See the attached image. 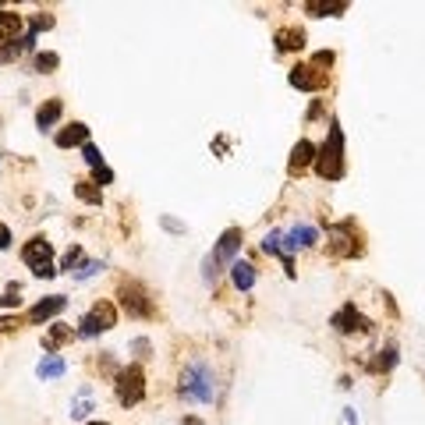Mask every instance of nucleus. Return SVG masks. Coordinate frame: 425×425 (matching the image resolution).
I'll use <instances>...</instances> for the list:
<instances>
[{
	"label": "nucleus",
	"mask_w": 425,
	"mask_h": 425,
	"mask_svg": "<svg viewBox=\"0 0 425 425\" xmlns=\"http://www.w3.org/2000/svg\"><path fill=\"white\" fill-rule=\"evenodd\" d=\"M181 397L188 404H212L217 400V372H212L209 361H191L184 372H181Z\"/></svg>",
	"instance_id": "f257e3e1"
},
{
	"label": "nucleus",
	"mask_w": 425,
	"mask_h": 425,
	"mask_svg": "<svg viewBox=\"0 0 425 425\" xmlns=\"http://www.w3.org/2000/svg\"><path fill=\"white\" fill-rule=\"evenodd\" d=\"M241 241H245V231H241V227L224 231V238L217 241V249L202 259V280H205V284H217L220 273H224V266H234V256L241 252Z\"/></svg>",
	"instance_id": "f03ea898"
},
{
	"label": "nucleus",
	"mask_w": 425,
	"mask_h": 425,
	"mask_svg": "<svg viewBox=\"0 0 425 425\" xmlns=\"http://www.w3.org/2000/svg\"><path fill=\"white\" fill-rule=\"evenodd\" d=\"M316 174L323 181H340L344 177V131L337 121H330V131H326V142L319 145L316 152Z\"/></svg>",
	"instance_id": "7ed1b4c3"
},
{
	"label": "nucleus",
	"mask_w": 425,
	"mask_h": 425,
	"mask_svg": "<svg viewBox=\"0 0 425 425\" xmlns=\"http://www.w3.org/2000/svg\"><path fill=\"white\" fill-rule=\"evenodd\" d=\"M114 390H117V404H121V407L142 404V397H145V372H142V365H124V369H117Z\"/></svg>",
	"instance_id": "20e7f679"
},
{
	"label": "nucleus",
	"mask_w": 425,
	"mask_h": 425,
	"mask_svg": "<svg viewBox=\"0 0 425 425\" xmlns=\"http://www.w3.org/2000/svg\"><path fill=\"white\" fill-rule=\"evenodd\" d=\"M114 326H117V309H114V301H96V305L82 316L78 337H100V333H107V330H114Z\"/></svg>",
	"instance_id": "39448f33"
},
{
	"label": "nucleus",
	"mask_w": 425,
	"mask_h": 425,
	"mask_svg": "<svg viewBox=\"0 0 425 425\" xmlns=\"http://www.w3.org/2000/svg\"><path fill=\"white\" fill-rule=\"evenodd\" d=\"M22 263L36 273V277H54L57 270H54V245L47 241V238H32V241H25V249H22Z\"/></svg>",
	"instance_id": "423d86ee"
},
{
	"label": "nucleus",
	"mask_w": 425,
	"mask_h": 425,
	"mask_svg": "<svg viewBox=\"0 0 425 425\" xmlns=\"http://www.w3.org/2000/svg\"><path fill=\"white\" fill-rule=\"evenodd\" d=\"M326 252H330L333 259H354V256H361V245L354 241V224H351V220H344V224H333V227H330Z\"/></svg>",
	"instance_id": "0eeeda50"
},
{
	"label": "nucleus",
	"mask_w": 425,
	"mask_h": 425,
	"mask_svg": "<svg viewBox=\"0 0 425 425\" xmlns=\"http://www.w3.org/2000/svg\"><path fill=\"white\" fill-rule=\"evenodd\" d=\"M117 298H121V305L128 309V316H135V319H149V316H152L149 291H145L138 280H121V287H117Z\"/></svg>",
	"instance_id": "6e6552de"
},
{
	"label": "nucleus",
	"mask_w": 425,
	"mask_h": 425,
	"mask_svg": "<svg viewBox=\"0 0 425 425\" xmlns=\"http://www.w3.org/2000/svg\"><path fill=\"white\" fill-rule=\"evenodd\" d=\"M330 326H333L337 333H344V337H351V333H369V330H372V323H369L354 305H344L340 312H333Z\"/></svg>",
	"instance_id": "1a4fd4ad"
},
{
	"label": "nucleus",
	"mask_w": 425,
	"mask_h": 425,
	"mask_svg": "<svg viewBox=\"0 0 425 425\" xmlns=\"http://www.w3.org/2000/svg\"><path fill=\"white\" fill-rule=\"evenodd\" d=\"M287 82L294 89H301V92H319L326 85V71H319L316 64H298V68H291Z\"/></svg>",
	"instance_id": "9d476101"
},
{
	"label": "nucleus",
	"mask_w": 425,
	"mask_h": 425,
	"mask_svg": "<svg viewBox=\"0 0 425 425\" xmlns=\"http://www.w3.org/2000/svg\"><path fill=\"white\" fill-rule=\"evenodd\" d=\"M316 152H319V149H316L309 138H298V145L291 149V160H287V174H291V177L305 174V170L316 163Z\"/></svg>",
	"instance_id": "9b49d317"
},
{
	"label": "nucleus",
	"mask_w": 425,
	"mask_h": 425,
	"mask_svg": "<svg viewBox=\"0 0 425 425\" xmlns=\"http://www.w3.org/2000/svg\"><path fill=\"white\" fill-rule=\"evenodd\" d=\"M71 340H75V330H71L68 323H54V326L43 333V351H47V354H57V351H61L64 344H71Z\"/></svg>",
	"instance_id": "f8f14e48"
},
{
	"label": "nucleus",
	"mask_w": 425,
	"mask_h": 425,
	"mask_svg": "<svg viewBox=\"0 0 425 425\" xmlns=\"http://www.w3.org/2000/svg\"><path fill=\"white\" fill-rule=\"evenodd\" d=\"M64 305H68L64 294H50V298H43V301L29 312V323H47V319H54L57 312H64Z\"/></svg>",
	"instance_id": "ddd939ff"
},
{
	"label": "nucleus",
	"mask_w": 425,
	"mask_h": 425,
	"mask_svg": "<svg viewBox=\"0 0 425 425\" xmlns=\"http://www.w3.org/2000/svg\"><path fill=\"white\" fill-rule=\"evenodd\" d=\"M273 43H277L280 54H287V50H301V47H305V32H301L298 25H284V29H277Z\"/></svg>",
	"instance_id": "4468645a"
},
{
	"label": "nucleus",
	"mask_w": 425,
	"mask_h": 425,
	"mask_svg": "<svg viewBox=\"0 0 425 425\" xmlns=\"http://www.w3.org/2000/svg\"><path fill=\"white\" fill-rule=\"evenodd\" d=\"M61 149H71V145H85L89 142V128L82 124V121H75L71 128H64V131H57V138H54Z\"/></svg>",
	"instance_id": "2eb2a0df"
},
{
	"label": "nucleus",
	"mask_w": 425,
	"mask_h": 425,
	"mask_svg": "<svg viewBox=\"0 0 425 425\" xmlns=\"http://www.w3.org/2000/svg\"><path fill=\"white\" fill-rule=\"evenodd\" d=\"M61 114H64V103H61V100H47V103L36 110V124L47 131V128H54V124L61 121Z\"/></svg>",
	"instance_id": "dca6fc26"
},
{
	"label": "nucleus",
	"mask_w": 425,
	"mask_h": 425,
	"mask_svg": "<svg viewBox=\"0 0 425 425\" xmlns=\"http://www.w3.org/2000/svg\"><path fill=\"white\" fill-rule=\"evenodd\" d=\"M231 280H234L238 291H252V287H256V266L234 259V266H231Z\"/></svg>",
	"instance_id": "f3484780"
},
{
	"label": "nucleus",
	"mask_w": 425,
	"mask_h": 425,
	"mask_svg": "<svg viewBox=\"0 0 425 425\" xmlns=\"http://www.w3.org/2000/svg\"><path fill=\"white\" fill-rule=\"evenodd\" d=\"M64 372H68V361H64L61 354H47V358L36 365V376H40V379H61Z\"/></svg>",
	"instance_id": "a211bd4d"
},
{
	"label": "nucleus",
	"mask_w": 425,
	"mask_h": 425,
	"mask_svg": "<svg viewBox=\"0 0 425 425\" xmlns=\"http://www.w3.org/2000/svg\"><path fill=\"white\" fill-rule=\"evenodd\" d=\"M22 32V15L15 11H0V43H11Z\"/></svg>",
	"instance_id": "6ab92c4d"
},
{
	"label": "nucleus",
	"mask_w": 425,
	"mask_h": 425,
	"mask_svg": "<svg viewBox=\"0 0 425 425\" xmlns=\"http://www.w3.org/2000/svg\"><path fill=\"white\" fill-rule=\"evenodd\" d=\"M75 195L85 202V205H103V188L96 181H78L75 184Z\"/></svg>",
	"instance_id": "aec40b11"
},
{
	"label": "nucleus",
	"mask_w": 425,
	"mask_h": 425,
	"mask_svg": "<svg viewBox=\"0 0 425 425\" xmlns=\"http://www.w3.org/2000/svg\"><path fill=\"white\" fill-rule=\"evenodd\" d=\"M89 411H92V390H89V386H82V390H78V397L71 400V411H68V414H71V418H85Z\"/></svg>",
	"instance_id": "412c9836"
},
{
	"label": "nucleus",
	"mask_w": 425,
	"mask_h": 425,
	"mask_svg": "<svg viewBox=\"0 0 425 425\" xmlns=\"http://www.w3.org/2000/svg\"><path fill=\"white\" fill-rule=\"evenodd\" d=\"M397 365V351L393 347H386V351H379L372 361H369V372H390Z\"/></svg>",
	"instance_id": "4be33fe9"
},
{
	"label": "nucleus",
	"mask_w": 425,
	"mask_h": 425,
	"mask_svg": "<svg viewBox=\"0 0 425 425\" xmlns=\"http://www.w3.org/2000/svg\"><path fill=\"white\" fill-rule=\"evenodd\" d=\"M305 11L309 15H344L347 11V4H344V0H340V4H323V0H312V4H305Z\"/></svg>",
	"instance_id": "5701e85b"
},
{
	"label": "nucleus",
	"mask_w": 425,
	"mask_h": 425,
	"mask_svg": "<svg viewBox=\"0 0 425 425\" xmlns=\"http://www.w3.org/2000/svg\"><path fill=\"white\" fill-rule=\"evenodd\" d=\"M43 29H54V15H50V11H40V15H32V25H29V36H40Z\"/></svg>",
	"instance_id": "b1692460"
},
{
	"label": "nucleus",
	"mask_w": 425,
	"mask_h": 425,
	"mask_svg": "<svg viewBox=\"0 0 425 425\" xmlns=\"http://www.w3.org/2000/svg\"><path fill=\"white\" fill-rule=\"evenodd\" d=\"M103 270V263H96V259H85V263H78V270H75V280H89V277H96Z\"/></svg>",
	"instance_id": "393cba45"
},
{
	"label": "nucleus",
	"mask_w": 425,
	"mask_h": 425,
	"mask_svg": "<svg viewBox=\"0 0 425 425\" xmlns=\"http://www.w3.org/2000/svg\"><path fill=\"white\" fill-rule=\"evenodd\" d=\"M82 156H85V163H89L92 170H100V167H103V152H100L92 142H85V145H82Z\"/></svg>",
	"instance_id": "a878e982"
},
{
	"label": "nucleus",
	"mask_w": 425,
	"mask_h": 425,
	"mask_svg": "<svg viewBox=\"0 0 425 425\" xmlns=\"http://www.w3.org/2000/svg\"><path fill=\"white\" fill-rule=\"evenodd\" d=\"M280 238H284V231H270V234L263 238V252H266V256H280Z\"/></svg>",
	"instance_id": "bb28decb"
},
{
	"label": "nucleus",
	"mask_w": 425,
	"mask_h": 425,
	"mask_svg": "<svg viewBox=\"0 0 425 425\" xmlns=\"http://www.w3.org/2000/svg\"><path fill=\"white\" fill-rule=\"evenodd\" d=\"M57 64H61V57H57V54H40V57H36V71H43V75H50Z\"/></svg>",
	"instance_id": "cd10ccee"
},
{
	"label": "nucleus",
	"mask_w": 425,
	"mask_h": 425,
	"mask_svg": "<svg viewBox=\"0 0 425 425\" xmlns=\"http://www.w3.org/2000/svg\"><path fill=\"white\" fill-rule=\"evenodd\" d=\"M18 291H22L18 284H15V287H8L4 294H0V305H4V309H11V305H15V309H18V301H22V298H18Z\"/></svg>",
	"instance_id": "c85d7f7f"
},
{
	"label": "nucleus",
	"mask_w": 425,
	"mask_h": 425,
	"mask_svg": "<svg viewBox=\"0 0 425 425\" xmlns=\"http://www.w3.org/2000/svg\"><path fill=\"white\" fill-rule=\"evenodd\" d=\"M78 263H82V249H68V256H64V270H68V273H75V270H78Z\"/></svg>",
	"instance_id": "c756f323"
},
{
	"label": "nucleus",
	"mask_w": 425,
	"mask_h": 425,
	"mask_svg": "<svg viewBox=\"0 0 425 425\" xmlns=\"http://www.w3.org/2000/svg\"><path fill=\"white\" fill-rule=\"evenodd\" d=\"M312 64H316L319 71H326V68L333 64V54H330V50H323V54H316V57H312Z\"/></svg>",
	"instance_id": "7c9ffc66"
},
{
	"label": "nucleus",
	"mask_w": 425,
	"mask_h": 425,
	"mask_svg": "<svg viewBox=\"0 0 425 425\" xmlns=\"http://www.w3.org/2000/svg\"><path fill=\"white\" fill-rule=\"evenodd\" d=\"M92 177H96V184H110V181H114V170H110V167H100V170H92Z\"/></svg>",
	"instance_id": "2f4dec72"
},
{
	"label": "nucleus",
	"mask_w": 425,
	"mask_h": 425,
	"mask_svg": "<svg viewBox=\"0 0 425 425\" xmlns=\"http://www.w3.org/2000/svg\"><path fill=\"white\" fill-rule=\"evenodd\" d=\"M0 249H11V231H8V224H0Z\"/></svg>",
	"instance_id": "473e14b6"
},
{
	"label": "nucleus",
	"mask_w": 425,
	"mask_h": 425,
	"mask_svg": "<svg viewBox=\"0 0 425 425\" xmlns=\"http://www.w3.org/2000/svg\"><path fill=\"white\" fill-rule=\"evenodd\" d=\"M18 326V319H0V333H8V330H15Z\"/></svg>",
	"instance_id": "72a5a7b5"
},
{
	"label": "nucleus",
	"mask_w": 425,
	"mask_h": 425,
	"mask_svg": "<svg viewBox=\"0 0 425 425\" xmlns=\"http://www.w3.org/2000/svg\"><path fill=\"white\" fill-rule=\"evenodd\" d=\"M184 425H202V421L198 418H184Z\"/></svg>",
	"instance_id": "f704fd0d"
},
{
	"label": "nucleus",
	"mask_w": 425,
	"mask_h": 425,
	"mask_svg": "<svg viewBox=\"0 0 425 425\" xmlns=\"http://www.w3.org/2000/svg\"><path fill=\"white\" fill-rule=\"evenodd\" d=\"M89 425H107V421H89Z\"/></svg>",
	"instance_id": "c9c22d12"
}]
</instances>
